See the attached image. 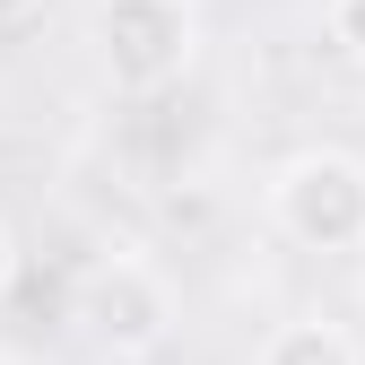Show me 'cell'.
I'll return each instance as SVG.
<instances>
[{
  "instance_id": "7",
  "label": "cell",
  "mask_w": 365,
  "mask_h": 365,
  "mask_svg": "<svg viewBox=\"0 0 365 365\" xmlns=\"http://www.w3.org/2000/svg\"><path fill=\"white\" fill-rule=\"evenodd\" d=\"M35 9H43V0H0V26H26Z\"/></svg>"
},
{
  "instance_id": "5",
  "label": "cell",
  "mask_w": 365,
  "mask_h": 365,
  "mask_svg": "<svg viewBox=\"0 0 365 365\" xmlns=\"http://www.w3.org/2000/svg\"><path fill=\"white\" fill-rule=\"evenodd\" d=\"M322 26H331V53H339L348 70H365V0H331Z\"/></svg>"
},
{
  "instance_id": "8",
  "label": "cell",
  "mask_w": 365,
  "mask_h": 365,
  "mask_svg": "<svg viewBox=\"0 0 365 365\" xmlns=\"http://www.w3.org/2000/svg\"><path fill=\"white\" fill-rule=\"evenodd\" d=\"M0 365H9V356H0Z\"/></svg>"
},
{
  "instance_id": "6",
  "label": "cell",
  "mask_w": 365,
  "mask_h": 365,
  "mask_svg": "<svg viewBox=\"0 0 365 365\" xmlns=\"http://www.w3.org/2000/svg\"><path fill=\"white\" fill-rule=\"evenodd\" d=\"M9 279H18V235L0 226V296H9Z\"/></svg>"
},
{
  "instance_id": "1",
  "label": "cell",
  "mask_w": 365,
  "mask_h": 365,
  "mask_svg": "<svg viewBox=\"0 0 365 365\" xmlns=\"http://www.w3.org/2000/svg\"><path fill=\"white\" fill-rule=\"evenodd\" d=\"M269 226L304 252H365V157L348 148H296L269 174Z\"/></svg>"
},
{
  "instance_id": "4",
  "label": "cell",
  "mask_w": 365,
  "mask_h": 365,
  "mask_svg": "<svg viewBox=\"0 0 365 365\" xmlns=\"http://www.w3.org/2000/svg\"><path fill=\"white\" fill-rule=\"evenodd\" d=\"M252 365H365V356H356V339L339 322H279Z\"/></svg>"
},
{
  "instance_id": "2",
  "label": "cell",
  "mask_w": 365,
  "mask_h": 365,
  "mask_svg": "<svg viewBox=\"0 0 365 365\" xmlns=\"http://www.w3.org/2000/svg\"><path fill=\"white\" fill-rule=\"evenodd\" d=\"M87 43H96V70L122 96H157L200 61V9L192 0H96Z\"/></svg>"
},
{
  "instance_id": "3",
  "label": "cell",
  "mask_w": 365,
  "mask_h": 365,
  "mask_svg": "<svg viewBox=\"0 0 365 365\" xmlns=\"http://www.w3.org/2000/svg\"><path fill=\"white\" fill-rule=\"evenodd\" d=\"M70 322H78L87 348L113 356V365L157 356V348L174 339V287H165V269H157V261H140V252H105V261L78 279Z\"/></svg>"
}]
</instances>
